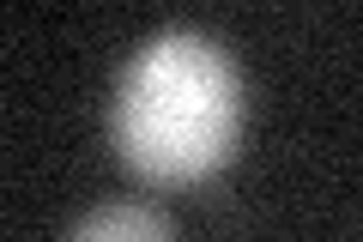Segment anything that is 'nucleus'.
I'll list each match as a JSON object with an SVG mask.
<instances>
[{
    "mask_svg": "<svg viewBox=\"0 0 363 242\" xmlns=\"http://www.w3.org/2000/svg\"><path fill=\"white\" fill-rule=\"evenodd\" d=\"M242 121L236 67L206 31H157L116 85V145L152 182H200Z\"/></svg>",
    "mask_w": 363,
    "mask_h": 242,
    "instance_id": "obj_1",
    "label": "nucleus"
},
{
    "mask_svg": "<svg viewBox=\"0 0 363 242\" xmlns=\"http://www.w3.org/2000/svg\"><path fill=\"white\" fill-rule=\"evenodd\" d=\"M67 242H176V230H169V218L152 212V206L116 200V206L85 212V218L73 224V236H67Z\"/></svg>",
    "mask_w": 363,
    "mask_h": 242,
    "instance_id": "obj_2",
    "label": "nucleus"
}]
</instances>
